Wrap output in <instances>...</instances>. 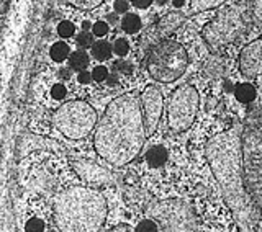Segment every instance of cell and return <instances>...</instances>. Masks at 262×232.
<instances>
[{
    "mask_svg": "<svg viewBox=\"0 0 262 232\" xmlns=\"http://www.w3.org/2000/svg\"><path fill=\"white\" fill-rule=\"evenodd\" d=\"M205 155L220 185L223 200L236 221L237 232H256L260 210L246 188L239 129L234 126L210 137Z\"/></svg>",
    "mask_w": 262,
    "mask_h": 232,
    "instance_id": "1",
    "label": "cell"
},
{
    "mask_svg": "<svg viewBox=\"0 0 262 232\" xmlns=\"http://www.w3.org/2000/svg\"><path fill=\"white\" fill-rule=\"evenodd\" d=\"M146 141L141 98L136 94H123L105 108L97 124L94 147L105 162L126 165L141 152Z\"/></svg>",
    "mask_w": 262,
    "mask_h": 232,
    "instance_id": "2",
    "label": "cell"
},
{
    "mask_svg": "<svg viewBox=\"0 0 262 232\" xmlns=\"http://www.w3.org/2000/svg\"><path fill=\"white\" fill-rule=\"evenodd\" d=\"M106 219V201L95 188L72 187L54 201V221L61 232H98Z\"/></svg>",
    "mask_w": 262,
    "mask_h": 232,
    "instance_id": "3",
    "label": "cell"
},
{
    "mask_svg": "<svg viewBox=\"0 0 262 232\" xmlns=\"http://www.w3.org/2000/svg\"><path fill=\"white\" fill-rule=\"evenodd\" d=\"M241 159L246 188L262 210V113H249L243 124Z\"/></svg>",
    "mask_w": 262,
    "mask_h": 232,
    "instance_id": "4",
    "label": "cell"
},
{
    "mask_svg": "<svg viewBox=\"0 0 262 232\" xmlns=\"http://www.w3.org/2000/svg\"><path fill=\"white\" fill-rule=\"evenodd\" d=\"M244 4L223 5L218 8L216 15L213 16L202 30V36L211 51H220L228 44L234 43L248 27L246 12L249 7H243Z\"/></svg>",
    "mask_w": 262,
    "mask_h": 232,
    "instance_id": "5",
    "label": "cell"
},
{
    "mask_svg": "<svg viewBox=\"0 0 262 232\" xmlns=\"http://www.w3.org/2000/svg\"><path fill=\"white\" fill-rule=\"evenodd\" d=\"M188 65L187 49L174 39L161 41L146 54L144 67L147 74L158 82L169 84L184 76Z\"/></svg>",
    "mask_w": 262,
    "mask_h": 232,
    "instance_id": "6",
    "label": "cell"
},
{
    "mask_svg": "<svg viewBox=\"0 0 262 232\" xmlns=\"http://www.w3.org/2000/svg\"><path fill=\"white\" fill-rule=\"evenodd\" d=\"M146 214L164 232H199V219L193 208L182 200H152Z\"/></svg>",
    "mask_w": 262,
    "mask_h": 232,
    "instance_id": "7",
    "label": "cell"
},
{
    "mask_svg": "<svg viewBox=\"0 0 262 232\" xmlns=\"http://www.w3.org/2000/svg\"><path fill=\"white\" fill-rule=\"evenodd\" d=\"M53 121L62 136L69 139H84L95 128L97 111L84 100H72L56 110Z\"/></svg>",
    "mask_w": 262,
    "mask_h": 232,
    "instance_id": "8",
    "label": "cell"
},
{
    "mask_svg": "<svg viewBox=\"0 0 262 232\" xmlns=\"http://www.w3.org/2000/svg\"><path fill=\"white\" fill-rule=\"evenodd\" d=\"M200 106V97L192 85H180L167 102V124L170 131L184 132L192 126Z\"/></svg>",
    "mask_w": 262,
    "mask_h": 232,
    "instance_id": "9",
    "label": "cell"
},
{
    "mask_svg": "<svg viewBox=\"0 0 262 232\" xmlns=\"http://www.w3.org/2000/svg\"><path fill=\"white\" fill-rule=\"evenodd\" d=\"M185 20H187L185 13L179 12V10L166 13L156 23H152L151 27H147L144 30V33L141 35V39H139V44H141L143 49H151L152 46L159 44L161 41L169 39V36L182 27Z\"/></svg>",
    "mask_w": 262,
    "mask_h": 232,
    "instance_id": "10",
    "label": "cell"
},
{
    "mask_svg": "<svg viewBox=\"0 0 262 232\" xmlns=\"http://www.w3.org/2000/svg\"><path fill=\"white\" fill-rule=\"evenodd\" d=\"M141 108H143V120L146 128V137H151L159 126L161 114L164 108V100L161 90L156 85H149L143 90L141 94Z\"/></svg>",
    "mask_w": 262,
    "mask_h": 232,
    "instance_id": "11",
    "label": "cell"
},
{
    "mask_svg": "<svg viewBox=\"0 0 262 232\" xmlns=\"http://www.w3.org/2000/svg\"><path fill=\"white\" fill-rule=\"evenodd\" d=\"M239 71L248 79H254L262 74V38L251 41L241 49Z\"/></svg>",
    "mask_w": 262,
    "mask_h": 232,
    "instance_id": "12",
    "label": "cell"
},
{
    "mask_svg": "<svg viewBox=\"0 0 262 232\" xmlns=\"http://www.w3.org/2000/svg\"><path fill=\"white\" fill-rule=\"evenodd\" d=\"M72 169L76 170V173L82 180L90 185H108L113 181L112 172H108L105 167L92 160H85V159L72 160Z\"/></svg>",
    "mask_w": 262,
    "mask_h": 232,
    "instance_id": "13",
    "label": "cell"
},
{
    "mask_svg": "<svg viewBox=\"0 0 262 232\" xmlns=\"http://www.w3.org/2000/svg\"><path fill=\"white\" fill-rule=\"evenodd\" d=\"M205 76L210 79H221L228 74V61L223 56H211L203 65Z\"/></svg>",
    "mask_w": 262,
    "mask_h": 232,
    "instance_id": "14",
    "label": "cell"
},
{
    "mask_svg": "<svg viewBox=\"0 0 262 232\" xmlns=\"http://www.w3.org/2000/svg\"><path fill=\"white\" fill-rule=\"evenodd\" d=\"M167 157H169V154L162 146H154L147 151L146 160L151 167H161V165H164L167 162Z\"/></svg>",
    "mask_w": 262,
    "mask_h": 232,
    "instance_id": "15",
    "label": "cell"
},
{
    "mask_svg": "<svg viewBox=\"0 0 262 232\" xmlns=\"http://www.w3.org/2000/svg\"><path fill=\"white\" fill-rule=\"evenodd\" d=\"M234 97L241 103H251L256 98V88L251 84H239L234 88Z\"/></svg>",
    "mask_w": 262,
    "mask_h": 232,
    "instance_id": "16",
    "label": "cell"
},
{
    "mask_svg": "<svg viewBox=\"0 0 262 232\" xmlns=\"http://www.w3.org/2000/svg\"><path fill=\"white\" fill-rule=\"evenodd\" d=\"M89 62H90L89 56H87V53L82 51V49H80V51L72 53V54L69 56V65H71V69L77 71L79 74H80V72H84V71L87 69Z\"/></svg>",
    "mask_w": 262,
    "mask_h": 232,
    "instance_id": "17",
    "label": "cell"
},
{
    "mask_svg": "<svg viewBox=\"0 0 262 232\" xmlns=\"http://www.w3.org/2000/svg\"><path fill=\"white\" fill-rule=\"evenodd\" d=\"M113 53V46L108 41H97L92 46V56L97 61H106L110 59V56Z\"/></svg>",
    "mask_w": 262,
    "mask_h": 232,
    "instance_id": "18",
    "label": "cell"
},
{
    "mask_svg": "<svg viewBox=\"0 0 262 232\" xmlns=\"http://www.w3.org/2000/svg\"><path fill=\"white\" fill-rule=\"evenodd\" d=\"M69 44L64 43V41H57V43H54L51 46V49H49V56H51V59L56 61V62H62L69 57Z\"/></svg>",
    "mask_w": 262,
    "mask_h": 232,
    "instance_id": "19",
    "label": "cell"
},
{
    "mask_svg": "<svg viewBox=\"0 0 262 232\" xmlns=\"http://www.w3.org/2000/svg\"><path fill=\"white\" fill-rule=\"evenodd\" d=\"M121 28L125 33H128V35H135V33L141 30V20H139V16L135 13H126L125 18L121 20Z\"/></svg>",
    "mask_w": 262,
    "mask_h": 232,
    "instance_id": "20",
    "label": "cell"
},
{
    "mask_svg": "<svg viewBox=\"0 0 262 232\" xmlns=\"http://www.w3.org/2000/svg\"><path fill=\"white\" fill-rule=\"evenodd\" d=\"M190 5H192L190 12L195 13V12H203L220 5H225V2H221V0H195V2H190Z\"/></svg>",
    "mask_w": 262,
    "mask_h": 232,
    "instance_id": "21",
    "label": "cell"
},
{
    "mask_svg": "<svg viewBox=\"0 0 262 232\" xmlns=\"http://www.w3.org/2000/svg\"><path fill=\"white\" fill-rule=\"evenodd\" d=\"M249 13L254 23L262 30V0H256V2H249Z\"/></svg>",
    "mask_w": 262,
    "mask_h": 232,
    "instance_id": "22",
    "label": "cell"
},
{
    "mask_svg": "<svg viewBox=\"0 0 262 232\" xmlns=\"http://www.w3.org/2000/svg\"><path fill=\"white\" fill-rule=\"evenodd\" d=\"M74 33H76V27H74V23L64 20V21H61L59 25H57V35H59L61 38H71V36H74Z\"/></svg>",
    "mask_w": 262,
    "mask_h": 232,
    "instance_id": "23",
    "label": "cell"
},
{
    "mask_svg": "<svg viewBox=\"0 0 262 232\" xmlns=\"http://www.w3.org/2000/svg\"><path fill=\"white\" fill-rule=\"evenodd\" d=\"M76 43L82 49H87V48L92 49V46H94V35H92V33H89V31H82V33H79V36L76 38Z\"/></svg>",
    "mask_w": 262,
    "mask_h": 232,
    "instance_id": "24",
    "label": "cell"
},
{
    "mask_svg": "<svg viewBox=\"0 0 262 232\" xmlns=\"http://www.w3.org/2000/svg\"><path fill=\"white\" fill-rule=\"evenodd\" d=\"M113 53L120 57H125L129 53V43L125 38H118L113 44Z\"/></svg>",
    "mask_w": 262,
    "mask_h": 232,
    "instance_id": "25",
    "label": "cell"
},
{
    "mask_svg": "<svg viewBox=\"0 0 262 232\" xmlns=\"http://www.w3.org/2000/svg\"><path fill=\"white\" fill-rule=\"evenodd\" d=\"M135 232H159V226L156 224L152 219H143L139 224L136 226Z\"/></svg>",
    "mask_w": 262,
    "mask_h": 232,
    "instance_id": "26",
    "label": "cell"
},
{
    "mask_svg": "<svg viewBox=\"0 0 262 232\" xmlns=\"http://www.w3.org/2000/svg\"><path fill=\"white\" fill-rule=\"evenodd\" d=\"M27 232H45V222L39 218H33L27 222Z\"/></svg>",
    "mask_w": 262,
    "mask_h": 232,
    "instance_id": "27",
    "label": "cell"
},
{
    "mask_svg": "<svg viewBox=\"0 0 262 232\" xmlns=\"http://www.w3.org/2000/svg\"><path fill=\"white\" fill-rule=\"evenodd\" d=\"M92 35L98 36V38H102L105 35H108V23H105V21H97L94 23V27H92Z\"/></svg>",
    "mask_w": 262,
    "mask_h": 232,
    "instance_id": "28",
    "label": "cell"
},
{
    "mask_svg": "<svg viewBox=\"0 0 262 232\" xmlns=\"http://www.w3.org/2000/svg\"><path fill=\"white\" fill-rule=\"evenodd\" d=\"M92 79L95 82H103L108 79V69L103 67V65H98V67H95L92 71Z\"/></svg>",
    "mask_w": 262,
    "mask_h": 232,
    "instance_id": "29",
    "label": "cell"
},
{
    "mask_svg": "<svg viewBox=\"0 0 262 232\" xmlns=\"http://www.w3.org/2000/svg\"><path fill=\"white\" fill-rule=\"evenodd\" d=\"M72 5L84 8V10H92V8L102 5V0H79V2H72Z\"/></svg>",
    "mask_w": 262,
    "mask_h": 232,
    "instance_id": "30",
    "label": "cell"
},
{
    "mask_svg": "<svg viewBox=\"0 0 262 232\" xmlns=\"http://www.w3.org/2000/svg\"><path fill=\"white\" fill-rule=\"evenodd\" d=\"M66 94H68V90H66V87L62 84H56L51 88V95H53L54 100H62V98L66 97Z\"/></svg>",
    "mask_w": 262,
    "mask_h": 232,
    "instance_id": "31",
    "label": "cell"
},
{
    "mask_svg": "<svg viewBox=\"0 0 262 232\" xmlns=\"http://www.w3.org/2000/svg\"><path fill=\"white\" fill-rule=\"evenodd\" d=\"M113 7H115V13H126L129 8V4L126 0H117V2L113 4Z\"/></svg>",
    "mask_w": 262,
    "mask_h": 232,
    "instance_id": "32",
    "label": "cell"
},
{
    "mask_svg": "<svg viewBox=\"0 0 262 232\" xmlns=\"http://www.w3.org/2000/svg\"><path fill=\"white\" fill-rule=\"evenodd\" d=\"M115 71H121V72H125V74H129L131 72V65L125 61H118V62H115Z\"/></svg>",
    "mask_w": 262,
    "mask_h": 232,
    "instance_id": "33",
    "label": "cell"
},
{
    "mask_svg": "<svg viewBox=\"0 0 262 232\" xmlns=\"http://www.w3.org/2000/svg\"><path fill=\"white\" fill-rule=\"evenodd\" d=\"M151 5H152L151 0H133V7L141 8V10H144V8H149Z\"/></svg>",
    "mask_w": 262,
    "mask_h": 232,
    "instance_id": "34",
    "label": "cell"
},
{
    "mask_svg": "<svg viewBox=\"0 0 262 232\" xmlns=\"http://www.w3.org/2000/svg\"><path fill=\"white\" fill-rule=\"evenodd\" d=\"M90 80H92V74H90V72H80L79 74V82H80V84H89V82Z\"/></svg>",
    "mask_w": 262,
    "mask_h": 232,
    "instance_id": "35",
    "label": "cell"
},
{
    "mask_svg": "<svg viewBox=\"0 0 262 232\" xmlns=\"http://www.w3.org/2000/svg\"><path fill=\"white\" fill-rule=\"evenodd\" d=\"M108 232H129V229H128V226H125V224H120V226H117V227L110 229Z\"/></svg>",
    "mask_w": 262,
    "mask_h": 232,
    "instance_id": "36",
    "label": "cell"
},
{
    "mask_svg": "<svg viewBox=\"0 0 262 232\" xmlns=\"http://www.w3.org/2000/svg\"><path fill=\"white\" fill-rule=\"evenodd\" d=\"M59 77H61V79H69V77H71L69 69H61V71H59Z\"/></svg>",
    "mask_w": 262,
    "mask_h": 232,
    "instance_id": "37",
    "label": "cell"
},
{
    "mask_svg": "<svg viewBox=\"0 0 262 232\" xmlns=\"http://www.w3.org/2000/svg\"><path fill=\"white\" fill-rule=\"evenodd\" d=\"M172 5H174V7H184V5H187V2H185V0H172Z\"/></svg>",
    "mask_w": 262,
    "mask_h": 232,
    "instance_id": "38",
    "label": "cell"
},
{
    "mask_svg": "<svg viewBox=\"0 0 262 232\" xmlns=\"http://www.w3.org/2000/svg\"><path fill=\"white\" fill-rule=\"evenodd\" d=\"M117 21H118L117 15H108V23H110V25H115Z\"/></svg>",
    "mask_w": 262,
    "mask_h": 232,
    "instance_id": "39",
    "label": "cell"
},
{
    "mask_svg": "<svg viewBox=\"0 0 262 232\" xmlns=\"http://www.w3.org/2000/svg\"><path fill=\"white\" fill-rule=\"evenodd\" d=\"M48 232H54V230H48Z\"/></svg>",
    "mask_w": 262,
    "mask_h": 232,
    "instance_id": "40",
    "label": "cell"
}]
</instances>
